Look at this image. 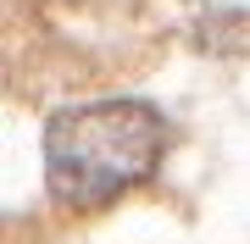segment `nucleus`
Wrapping results in <instances>:
<instances>
[{"mask_svg": "<svg viewBox=\"0 0 250 244\" xmlns=\"http://www.w3.org/2000/svg\"><path fill=\"white\" fill-rule=\"evenodd\" d=\"M167 150V117L139 94L67 106L45 122V189L62 211H100L145 183Z\"/></svg>", "mask_w": 250, "mask_h": 244, "instance_id": "1", "label": "nucleus"}]
</instances>
